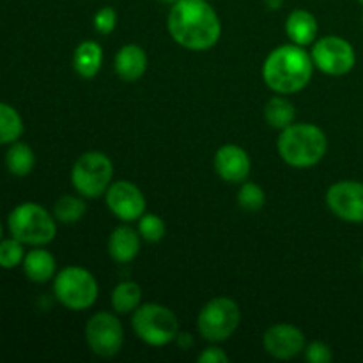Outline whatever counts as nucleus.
<instances>
[{"label":"nucleus","instance_id":"1","mask_svg":"<svg viewBox=\"0 0 363 363\" xmlns=\"http://www.w3.org/2000/svg\"><path fill=\"white\" fill-rule=\"evenodd\" d=\"M167 28L177 45L194 52L213 48L222 35V23L208 0H177L172 4Z\"/></svg>","mask_w":363,"mask_h":363},{"label":"nucleus","instance_id":"2","mask_svg":"<svg viewBox=\"0 0 363 363\" xmlns=\"http://www.w3.org/2000/svg\"><path fill=\"white\" fill-rule=\"evenodd\" d=\"M314 62L303 46L282 45L273 50L262 66L264 84L277 94H294L311 82Z\"/></svg>","mask_w":363,"mask_h":363},{"label":"nucleus","instance_id":"3","mask_svg":"<svg viewBox=\"0 0 363 363\" xmlns=\"http://www.w3.org/2000/svg\"><path fill=\"white\" fill-rule=\"evenodd\" d=\"M277 149L284 162L294 169H308L325 158L328 151V138L315 124L296 123L280 133Z\"/></svg>","mask_w":363,"mask_h":363},{"label":"nucleus","instance_id":"4","mask_svg":"<svg viewBox=\"0 0 363 363\" xmlns=\"http://www.w3.org/2000/svg\"><path fill=\"white\" fill-rule=\"evenodd\" d=\"M11 236L28 247H45L57 236L55 216L38 202H21L7 216Z\"/></svg>","mask_w":363,"mask_h":363},{"label":"nucleus","instance_id":"5","mask_svg":"<svg viewBox=\"0 0 363 363\" xmlns=\"http://www.w3.org/2000/svg\"><path fill=\"white\" fill-rule=\"evenodd\" d=\"M135 335L145 344L162 347L179 335V321L169 307L160 303H145L135 311L131 319Z\"/></svg>","mask_w":363,"mask_h":363},{"label":"nucleus","instance_id":"6","mask_svg":"<svg viewBox=\"0 0 363 363\" xmlns=\"http://www.w3.org/2000/svg\"><path fill=\"white\" fill-rule=\"evenodd\" d=\"M53 293L64 307L80 312L87 311L96 303L99 287L91 272L80 266H67L55 275Z\"/></svg>","mask_w":363,"mask_h":363},{"label":"nucleus","instance_id":"7","mask_svg":"<svg viewBox=\"0 0 363 363\" xmlns=\"http://www.w3.org/2000/svg\"><path fill=\"white\" fill-rule=\"evenodd\" d=\"M112 160L99 151L84 152L71 169V183L74 190L87 199H96L106 194L112 184Z\"/></svg>","mask_w":363,"mask_h":363},{"label":"nucleus","instance_id":"8","mask_svg":"<svg viewBox=\"0 0 363 363\" xmlns=\"http://www.w3.org/2000/svg\"><path fill=\"white\" fill-rule=\"evenodd\" d=\"M241 323V311L230 298L220 296L202 307L197 318L199 333L209 342H223L236 333Z\"/></svg>","mask_w":363,"mask_h":363},{"label":"nucleus","instance_id":"9","mask_svg":"<svg viewBox=\"0 0 363 363\" xmlns=\"http://www.w3.org/2000/svg\"><path fill=\"white\" fill-rule=\"evenodd\" d=\"M312 62L319 71L332 77H342L354 67L357 53L353 45L339 35H325L312 46Z\"/></svg>","mask_w":363,"mask_h":363},{"label":"nucleus","instance_id":"10","mask_svg":"<svg viewBox=\"0 0 363 363\" xmlns=\"http://www.w3.org/2000/svg\"><path fill=\"white\" fill-rule=\"evenodd\" d=\"M85 340L94 354L112 358L123 350L124 330L119 319L108 312H98L85 325Z\"/></svg>","mask_w":363,"mask_h":363},{"label":"nucleus","instance_id":"11","mask_svg":"<svg viewBox=\"0 0 363 363\" xmlns=\"http://www.w3.org/2000/svg\"><path fill=\"white\" fill-rule=\"evenodd\" d=\"M330 211L344 222L363 223V183L339 181L326 191Z\"/></svg>","mask_w":363,"mask_h":363},{"label":"nucleus","instance_id":"12","mask_svg":"<svg viewBox=\"0 0 363 363\" xmlns=\"http://www.w3.org/2000/svg\"><path fill=\"white\" fill-rule=\"evenodd\" d=\"M106 206L110 211L123 222H135L140 220L145 211L144 194L137 184L130 181H116L108 186L105 194Z\"/></svg>","mask_w":363,"mask_h":363},{"label":"nucleus","instance_id":"13","mask_svg":"<svg viewBox=\"0 0 363 363\" xmlns=\"http://www.w3.org/2000/svg\"><path fill=\"white\" fill-rule=\"evenodd\" d=\"M262 346H264L266 353L277 360H293L298 354L303 353L307 342H305V335L300 328L280 323V325H273L272 328L266 330L264 337H262Z\"/></svg>","mask_w":363,"mask_h":363},{"label":"nucleus","instance_id":"14","mask_svg":"<svg viewBox=\"0 0 363 363\" xmlns=\"http://www.w3.org/2000/svg\"><path fill=\"white\" fill-rule=\"evenodd\" d=\"M215 170L227 183H243L250 176V156L240 145H222L215 155Z\"/></svg>","mask_w":363,"mask_h":363},{"label":"nucleus","instance_id":"15","mask_svg":"<svg viewBox=\"0 0 363 363\" xmlns=\"http://www.w3.org/2000/svg\"><path fill=\"white\" fill-rule=\"evenodd\" d=\"M21 268L30 282L46 284L55 277L57 261L52 252L45 250L43 247H32V250L25 254Z\"/></svg>","mask_w":363,"mask_h":363},{"label":"nucleus","instance_id":"16","mask_svg":"<svg viewBox=\"0 0 363 363\" xmlns=\"http://www.w3.org/2000/svg\"><path fill=\"white\" fill-rule=\"evenodd\" d=\"M116 73L124 82H137L147 69V55L138 45H126L116 55Z\"/></svg>","mask_w":363,"mask_h":363},{"label":"nucleus","instance_id":"17","mask_svg":"<svg viewBox=\"0 0 363 363\" xmlns=\"http://www.w3.org/2000/svg\"><path fill=\"white\" fill-rule=\"evenodd\" d=\"M319 25L314 14L307 9L291 11L286 20L287 38L298 46H307L318 38Z\"/></svg>","mask_w":363,"mask_h":363},{"label":"nucleus","instance_id":"18","mask_svg":"<svg viewBox=\"0 0 363 363\" xmlns=\"http://www.w3.org/2000/svg\"><path fill=\"white\" fill-rule=\"evenodd\" d=\"M138 252H140V236L137 230L128 225H121L110 234L108 254L116 262L128 264L137 257Z\"/></svg>","mask_w":363,"mask_h":363},{"label":"nucleus","instance_id":"19","mask_svg":"<svg viewBox=\"0 0 363 363\" xmlns=\"http://www.w3.org/2000/svg\"><path fill=\"white\" fill-rule=\"evenodd\" d=\"M103 64V50L96 41H84L73 53V67L82 78H94Z\"/></svg>","mask_w":363,"mask_h":363},{"label":"nucleus","instance_id":"20","mask_svg":"<svg viewBox=\"0 0 363 363\" xmlns=\"http://www.w3.org/2000/svg\"><path fill=\"white\" fill-rule=\"evenodd\" d=\"M4 163H6V169L9 170V174L16 177H25L34 170L35 155L30 145L16 140L7 147Z\"/></svg>","mask_w":363,"mask_h":363},{"label":"nucleus","instance_id":"21","mask_svg":"<svg viewBox=\"0 0 363 363\" xmlns=\"http://www.w3.org/2000/svg\"><path fill=\"white\" fill-rule=\"evenodd\" d=\"M25 131L23 117L13 105L0 101V145H9L20 140Z\"/></svg>","mask_w":363,"mask_h":363},{"label":"nucleus","instance_id":"22","mask_svg":"<svg viewBox=\"0 0 363 363\" xmlns=\"http://www.w3.org/2000/svg\"><path fill=\"white\" fill-rule=\"evenodd\" d=\"M264 119L269 126L277 128V130H286L296 119V108H294V105L287 98L275 96V98H272L266 103Z\"/></svg>","mask_w":363,"mask_h":363},{"label":"nucleus","instance_id":"23","mask_svg":"<svg viewBox=\"0 0 363 363\" xmlns=\"http://www.w3.org/2000/svg\"><path fill=\"white\" fill-rule=\"evenodd\" d=\"M142 301V289L137 282H121L112 293V307L117 314H130Z\"/></svg>","mask_w":363,"mask_h":363},{"label":"nucleus","instance_id":"24","mask_svg":"<svg viewBox=\"0 0 363 363\" xmlns=\"http://www.w3.org/2000/svg\"><path fill=\"white\" fill-rule=\"evenodd\" d=\"M85 215V202L74 195H62L53 206V216L60 223H77Z\"/></svg>","mask_w":363,"mask_h":363},{"label":"nucleus","instance_id":"25","mask_svg":"<svg viewBox=\"0 0 363 363\" xmlns=\"http://www.w3.org/2000/svg\"><path fill=\"white\" fill-rule=\"evenodd\" d=\"M25 245L14 236L0 240V268L14 269L21 266L25 259Z\"/></svg>","mask_w":363,"mask_h":363},{"label":"nucleus","instance_id":"26","mask_svg":"<svg viewBox=\"0 0 363 363\" xmlns=\"http://www.w3.org/2000/svg\"><path fill=\"white\" fill-rule=\"evenodd\" d=\"M266 202V194L259 184L255 183H245L240 188V194H238V204L241 206V209L245 211L255 213L259 209H262Z\"/></svg>","mask_w":363,"mask_h":363},{"label":"nucleus","instance_id":"27","mask_svg":"<svg viewBox=\"0 0 363 363\" xmlns=\"http://www.w3.org/2000/svg\"><path fill=\"white\" fill-rule=\"evenodd\" d=\"M165 222L158 215H142L138 222V234L149 243H158L165 238Z\"/></svg>","mask_w":363,"mask_h":363},{"label":"nucleus","instance_id":"28","mask_svg":"<svg viewBox=\"0 0 363 363\" xmlns=\"http://www.w3.org/2000/svg\"><path fill=\"white\" fill-rule=\"evenodd\" d=\"M117 25V13L113 7L105 6L94 14V28L99 34H110Z\"/></svg>","mask_w":363,"mask_h":363},{"label":"nucleus","instance_id":"29","mask_svg":"<svg viewBox=\"0 0 363 363\" xmlns=\"http://www.w3.org/2000/svg\"><path fill=\"white\" fill-rule=\"evenodd\" d=\"M305 360L311 363H330L333 360V354L330 346H326L325 342H311L308 346H305Z\"/></svg>","mask_w":363,"mask_h":363},{"label":"nucleus","instance_id":"30","mask_svg":"<svg viewBox=\"0 0 363 363\" xmlns=\"http://www.w3.org/2000/svg\"><path fill=\"white\" fill-rule=\"evenodd\" d=\"M201 363H229V354L218 346H211L202 351L197 358Z\"/></svg>","mask_w":363,"mask_h":363},{"label":"nucleus","instance_id":"31","mask_svg":"<svg viewBox=\"0 0 363 363\" xmlns=\"http://www.w3.org/2000/svg\"><path fill=\"white\" fill-rule=\"evenodd\" d=\"M4 238V225H2V222H0V240H2Z\"/></svg>","mask_w":363,"mask_h":363},{"label":"nucleus","instance_id":"32","mask_svg":"<svg viewBox=\"0 0 363 363\" xmlns=\"http://www.w3.org/2000/svg\"><path fill=\"white\" fill-rule=\"evenodd\" d=\"M162 2H167V4H176L177 0H162Z\"/></svg>","mask_w":363,"mask_h":363},{"label":"nucleus","instance_id":"33","mask_svg":"<svg viewBox=\"0 0 363 363\" xmlns=\"http://www.w3.org/2000/svg\"><path fill=\"white\" fill-rule=\"evenodd\" d=\"M362 272H363V257H362Z\"/></svg>","mask_w":363,"mask_h":363},{"label":"nucleus","instance_id":"34","mask_svg":"<svg viewBox=\"0 0 363 363\" xmlns=\"http://www.w3.org/2000/svg\"><path fill=\"white\" fill-rule=\"evenodd\" d=\"M362 23H363V13H362Z\"/></svg>","mask_w":363,"mask_h":363},{"label":"nucleus","instance_id":"35","mask_svg":"<svg viewBox=\"0 0 363 363\" xmlns=\"http://www.w3.org/2000/svg\"><path fill=\"white\" fill-rule=\"evenodd\" d=\"M362 2H363V0H362Z\"/></svg>","mask_w":363,"mask_h":363}]
</instances>
